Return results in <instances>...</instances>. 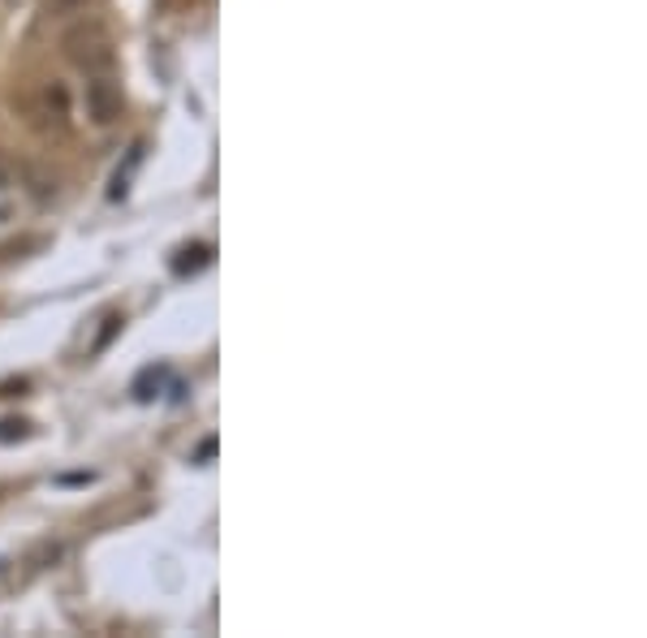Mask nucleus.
I'll list each match as a JSON object with an SVG mask.
<instances>
[{"mask_svg": "<svg viewBox=\"0 0 647 638\" xmlns=\"http://www.w3.org/2000/svg\"><path fill=\"white\" fill-rule=\"evenodd\" d=\"M13 436H26V423H13V419H4V423H0V441H13Z\"/></svg>", "mask_w": 647, "mask_h": 638, "instance_id": "nucleus-3", "label": "nucleus"}, {"mask_svg": "<svg viewBox=\"0 0 647 638\" xmlns=\"http://www.w3.org/2000/svg\"><path fill=\"white\" fill-rule=\"evenodd\" d=\"M56 4H87V0H56Z\"/></svg>", "mask_w": 647, "mask_h": 638, "instance_id": "nucleus-4", "label": "nucleus"}, {"mask_svg": "<svg viewBox=\"0 0 647 638\" xmlns=\"http://www.w3.org/2000/svg\"><path fill=\"white\" fill-rule=\"evenodd\" d=\"M207 263H212V246L195 242L173 259V272H177V277H186V272H200V268H207Z\"/></svg>", "mask_w": 647, "mask_h": 638, "instance_id": "nucleus-2", "label": "nucleus"}, {"mask_svg": "<svg viewBox=\"0 0 647 638\" xmlns=\"http://www.w3.org/2000/svg\"><path fill=\"white\" fill-rule=\"evenodd\" d=\"M87 117L96 126H112L121 117V83H112L108 74H96L87 83Z\"/></svg>", "mask_w": 647, "mask_h": 638, "instance_id": "nucleus-1", "label": "nucleus"}]
</instances>
